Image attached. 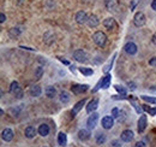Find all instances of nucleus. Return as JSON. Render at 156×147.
<instances>
[{
    "mask_svg": "<svg viewBox=\"0 0 156 147\" xmlns=\"http://www.w3.org/2000/svg\"><path fill=\"white\" fill-rule=\"evenodd\" d=\"M37 131H38V134L41 135V136H47L49 134V125H47V124H41L38 127V129H37Z\"/></svg>",
    "mask_w": 156,
    "mask_h": 147,
    "instance_id": "nucleus-19",
    "label": "nucleus"
},
{
    "mask_svg": "<svg viewBox=\"0 0 156 147\" xmlns=\"http://www.w3.org/2000/svg\"><path fill=\"white\" fill-rule=\"evenodd\" d=\"M151 9L154 11H156V0H153V3H151Z\"/></svg>",
    "mask_w": 156,
    "mask_h": 147,
    "instance_id": "nucleus-41",
    "label": "nucleus"
},
{
    "mask_svg": "<svg viewBox=\"0 0 156 147\" xmlns=\"http://www.w3.org/2000/svg\"><path fill=\"white\" fill-rule=\"evenodd\" d=\"M9 34H10V37H16V36H18L19 34H21V30H19L18 28H12Z\"/></svg>",
    "mask_w": 156,
    "mask_h": 147,
    "instance_id": "nucleus-31",
    "label": "nucleus"
},
{
    "mask_svg": "<svg viewBox=\"0 0 156 147\" xmlns=\"http://www.w3.org/2000/svg\"><path fill=\"white\" fill-rule=\"evenodd\" d=\"M78 70L80 74H83L84 76H91L94 74V70L90 68H78Z\"/></svg>",
    "mask_w": 156,
    "mask_h": 147,
    "instance_id": "nucleus-26",
    "label": "nucleus"
},
{
    "mask_svg": "<svg viewBox=\"0 0 156 147\" xmlns=\"http://www.w3.org/2000/svg\"><path fill=\"white\" fill-rule=\"evenodd\" d=\"M43 75V68L42 66H37L36 70H35V78L36 80H40Z\"/></svg>",
    "mask_w": 156,
    "mask_h": 147,
    "instance_id": "nucleus-27",
    "label": "nucleus"
},
{
    "mask_svg": "<svg viewBox=\"0 0 156 147\" xmlns=\"http://www.w3.org/2000/svg\"><path fill=\"white\" fill-rule=\"evenodd\" d=\"M30 95L34 97V98H37L41 95V93H42V89H41V87H40L38 84H34L30 87Z\"/></svg>",
    "mask_w": 156,
    "mask_h": 147,
    "instance_id": "nucleus-14",
    "label": "nucleus"
},
{
    "mask_svg": "<svg viewBox=\"0 0 156 147\" xmlns=\"http://www.w3.org/2000/svg\"><path fill=\"white\" fill-rule=\"evenodd\" d=\"M119 113H120V110H119L118 108H114V109L112 110V117H113V118H118Z\"/></svg>",
    "mask_w": 156,
    "mask_h": 147,
    "instance_id": "nucleus-34",
    "label": "nucleus"
},
{
    "mask_svg": "<svg viewBox=\"0 0 156 147\" xmlns=\"http://www.w3.org/2000/svg\"><path fill=\"white\" fill-rule=\"evenodd\" d=\"M78 137H79V140H88L90 137V131L88 130V129H80L79 131H78Z\"/></svg>",
    "mask_w": 156,
    "mask_h": 147,
    "instance_id": "nucleus-22",
    "label": "nucleus"
},
{
    "mask_svg": "<svg viewBox=\"0 0 156 147\" xmlns=\"http://www.w3.org/2000/svg\"><path fill=\"white\" fill-rule=\"evenodd\" d=\"M121 141H124V142H130L131 140L133 139V133H132V130H128V129H126V130H124L123 133H121Z\"/></svg>",
    "mask_w": 156,
    "mask_h": 147,
    "instance_id": "nucleus-12",
    "label": "nucleus"
},
{
    "mask_svg": "<svg viewBox=\"0 0 156 147\" xmlns=\"http://www.w3.org/2000/svg\"><path fill=\"white\" fill-rule=\"evenodd\" d=\"M123 145H121V141H119V140H113V141L111 142V147H121Z\"/></svg>",
    "mask_w": 156,
    "mask_h": 147,
    "instance_id": "nucleus-35",
    "label": "nucleus"
},
{
    "mask_svg": "<svg viewBox=\"0 0 156 147\" xmlns=\"http://www.w3.org/2000/svg\"><path fill=\"white\" fill-rule=\"evenodd\" d=\"M125 118H126V112H125L124 110H121L117 119H118V121H119V122H124V121H125Z\"/></svg>",
    "mask_w": 156,
    "mask_h": 147,
    "instance_id": "nucleus-33",
    "label": "nucleus"
},
{
    "mask_svg": "<svg viewBox=\"0 0 156 147\" xmlns=\"http://www.w3.org/2000/svg\"><path fill=\"white\" fill-rule=\"evenodd\" d=\"M96 142L99 145H102L106 142V135L105 134H97L96 135Z\"/></svg>",
    "mask_w": 156,
    "mask_h": 147,
    "instance_id": "nucleus-29",
    "label": "nucleus"
},
{
    "mask_svg": "<svg viewBox=\"0 0 156 147\" xmlns=\"http://www.w3.org/2000/svg\"><path fill=\"white\" fill-rule=\"evenodd\" d=\"M97 106H99V99H93L91 101H89V104H88V106H86V112L88 113L94 112L97 109Z\"/></svg>",
    "mask_w": 156,
    "mask_h": 147,
    "instance_id": "nucleus-16",
    "label": "nucleus"
},
{
    "mask_svg": "<svg viewBox=\"0 0 156 147\" xmlns=\"http://www.w3.org/2000/svg\"><path fill=\"white\" fill-rule=\"evenodd\" d=\"M88 15L84 12V11H79L77 12V15H76V22L78 24H84L85 22H88Z\"/></svg>",
    "mask_w": 156,
    "mask_h": 147,
    "instance_id": "nucleus-11",
    "label": "nucleus"
},
{
    "mask_svg": "<svg viewBox=\"0 0 156 147\" xmlns=\"http://www.w3.org/2000/svg\"><path fill=\"white\" fill-rule=\"evenodd\" d=\"M89 89V86L88 84H73L71 87V91L73 94H80V93H84Z\"/></svg>",
    "mask_w": 156,
    "mask_h": 147,
    "instance_id": "nucleus-7",
    "label": "nucleus"
},
{
    "mask_svg": "<svg viewBox=\"0 0 156 147\" xmlns=\"http://www.w3.org/2000/svg\"><path fill=\"white\" fill-rule=\"evenodd\" d=\"M114 88L117 89V91H118V92H119V93H120V94L123 95V97H125V95H126V89L124 88V87H121V86L115 84V86H114Z\"/></svg>",
    "mask_w": 156,
    "mask_h": 147,
    "instance_id": "nucleus-32",
    "label": "nucleus"
},
{
    "mask_svg": "<svg viewBox=\"0 0 156 147\" xmlns=\"http://www.w3.org/2000/svg\"><path fill=\"white\" fill-rule=\"evenodd\" d=\"M149 64H150V65H156V57H154L153 59H150V62H149Z\"/></svg>",
    "mask_w": 156,
    "mask_h": 147,
    "instance_id": "nucleus-40",
    "label": "nucleus"
},
{
    "mask_svg": "<svg viewBox=\"0 0 156 147\" xmlns=\"http://www.w3.org/2000/svg\"><path fill=\"white\" fill-rule=\"evenodd\" d=\"M147 128V116L142 115L138 119V133L140 134V133H143Z\"/></svg>",
    "mask_w": 156,
    "mask_h": 147,
    "instance_id": "nucleus-13",
    "label": "nucleus"
},
{
    "mask_svg": "<svg viewBox=\"0 0 156 147\" xmlns=\"http://www.w3.org/2000/svg\"><path fill=\"white\" fill-rule=\"evenodd\" d=\"M132 105L134 106V109H136V111H137V113H140V112H142V110H140V108H139V106H138L137 104H136L134 101H132Z\"/></svg>",
    "mask_w": 156,
    "mask_h": 147,
    "instance_id": "nucleus-38",
    "label": "nucleus"
},
{
    "mask_svg": "<svg viewBox=\"0 0 156 147\" xmlns=\"http://www.w3.org/2000/svg\"><path fill=\"white\" fill-rule=\"evenodd\" d=\"M84 105H85V99H83V100H80V101H78L76 105L73 106V109H72V111H71V115L74 117L80 110H82V108H83Z\"/></svg>",
    "mask_w": 156,
    "mask_h": 147,
    "instance_id": "nucleus-15",
    "label": "nucleus"
},
{
    "mask_svg": "<svg viewBox=\"0 0 156 147\" xmlns=\"http://www.w3.org/2000/svg\"><path fill=\"white\" fill-rule=\"evenodd\" d=\"M111 81H112V75L111 74H107L105 77H102L100 80V82L96 84V88H94V92L99 91L100 88H103V89H107L108 87L111 86Z\"/></svg>",
    "mask_w": 156,
    "mask_h": 147,
    "instance_id": "nucleus-1",
    "label": "nucleus"
},
{
    "mask_svg": "<svg viewBox=\"0 0 156 147\" xmlns=\"http://www.w3.org/2000/svg\"><path fill=\"white\" fill-rule=\"evenodd\" d=\"M70 70H71L72 72H74V71H76V66H74V65H71V66H70Z\"/></svg>",
    "mask_w": 156,
    "mask_h": 147,
    "instance_id": "nucleus-42",
    "label": "nucleus"
},
{
    "mask_svg": "<svg viewBox=\"0 0 156 147\" xmlns=\"http://www.w3.org/2000/svg\"><path fill=\"white\" fill-rule=\"evenodd\" d=\"M1 137H3L4 141L10 142L11 140L13 139V131H12V129H10V128L4 129V130H3V133H1Z\"/></svg>",
    "mask_w": 156,
    "mask_h": 147,
    "instance_id": "nucleus-10",
    "label": "nucleus"
},
{
    "mask_svg": "<svg viewBox=\"0 0 156 147\" xmlns=\"http://www.w3.org/2000/svg\"><path fill=\"white\" fill-rule=\"evenodd\" d=\"M127 86H128V88H130L131 91H134L136 88H137V86H136V83H133V82H128Z\"/></svg>",
    "mask_w": 156,
    "mask_h": 147,
    "instance_id": "nucleus-36",
    "label": "nucleus"
},
{
    "mask_svg": "<svg viewBox=\"0 0 156 147\" xmlns=\"http://www.w3.org/2000/svg\"><path fill=\"white\" fill-rule=\"evenodd\" d=\"M10 93L11 94H13L17 99H22L23 98V91L21 88V86H19V83L17 81H13L10 86Z\"/></svg>",
    "mask_w": 156,
    "mask_h": 147,
    "instance_id": "nucleus-3",
    "label": "nucleus"
},
{
    "mask_svg": "<svg viewBox=\"0 0 156 147\" xmlns=\"http://www.w3.org/2000/svg\"><path fill=\"white\" fill-rule=\"evenodd\" d=\"M93 40H94V42L96 44L97 46L103 47V46L106 45V42H107V36H106L105 33H102V31H96L93 35Z\"/></svg>",
    "mask_w": 156,
    "mask_h": 147,
    "instance_id": "nucleus-2",
    "label": "nucleus"
},
{
    "mask_svg": "<svg viewBox=\"0 0 156 147\" xmlns=\"http://www.w3.org/2000/svg\"><path fill=\"white\" fill-rule=\"evenodd\" d=\"M133 23L136 27H142L145 23V16L143 12H137L133 17Z\"/></svg>",
    "mask_w": 156,
    "mask_h": 147,
    "instance_id": "nucleus-5",
    "label": "nucleus"
},
{
    "mask_svg": "<svg viewBox=\"0 0 156 147\" xmlns=\"http://www.w3.org/2000/svg\"><path fill=\"white\" fill-rule=\"evenodd\" d=\"M97 122H99V113L93 112V115L89 116V118H88V121H86L88 129H94L95 127L97 125Z\"/></svg>",
    "mask_w": 156,
    "mask_h": 147,
    "instance_id": "nucleus-4",
    "label": "nucleus"
},
{
    "mask_svg": "<svg viewBox=\"0 0 156 147\" xmlns=\"http://www.w3.org/2000/svg\"><path fill=\"white\" fill-rule=\"evenodd\" d=\"M86 23H88V25H89L90 28H95V27L99 25L100 21H99V18L95 16V15H90L89 18H88V22Z\"/></svg>",
    "mask_w": 156,
    "mask_h": 147,
    "instance_id": "nucleus-18",
    "label": "nucleus"
},
{
    "mask_svg": "<svg viewBox=\"0 0 156 147\" xmlns=\"http://www.w3.org/2000/svg\"><path fill=\"white\" fill-rule=\"evenodd\" d=\"M21 48H24V50H29V51H34V48H30V47H23V46H21Z\"/></svg>",
    "mask_w": 156,
    "mask_h": 147,
    "instance_id": "nucleus-44",
    "label": "nucleus"
},
{
    "mask_svg": "<svg viewBox=\"0 0 156 147\" xmlns=\"http://www.w3.org/2000/svg\"><path fill=\"white\" fill-rule=\"evenodd\" d=\"M134 147H147V146H145V142H144V141H138L137 144L134 145Z\"/></svg>",
    "mask_w": 156,
    "mask_h": 147,
    "instance_id": "nucleus-37",
    "label": "nucleus"
},
{
    "mask_svg": "<svg viewBox=\"0 0 156 147\" xmlns=\"http://www.w3.org/2000/svg\"><path fill=\"white\" fill-rule=\"evenodd\" d=\"M143 110L147 111L148 113H150V116H155L156 115V108H149L148 105H143Z\"/></svg>",
    "mask_w": 156,
    "mask_h": 147,
    "instance_id": "nucleus-28",
    "label": "nucleus"
},
{
    "mask_svg": "<svg viewBox=\"0 0 156 147\" xmlns=\"http://www.w3.org/2000/svg\"><path fill=\"white\" fill-rule=\"evenodd\" d=\"M73 58L79 63H85L86 62V53L83 50H77L73 52Z\"/></svg>",
    "mask_w": 156,
    "mask_h": 147,
    "instance_id": "nucleus-6",
    "label": "nucleus"
},
{
    "mask_svg": "<svg viewBox=\"0 0 156 147\" xmlns=\"http://www.w3.org/2000/svg\"><path fill=\"white\" fill-rule=\"evenodd\" d=\"M137 46H136L134 42H127L125 46H124V51L127 53V54H130V56H133L137 53Z\"/></svg>",
    "mask_w": 156,
    "mask_h": 147,
    "instance_id": "nucleus-9",
    "label": "nucleus"
},
{
    "mask_svg": "<svg viewBox=\"0 0 156 147\" xmlns=\"http://www.w3.org/2000/svg\"><path fill=\"white\" fill-rule=\"evenodd\" d=\"M101 123H102V127L105 129H112V127L114 125V118L112 116H105L102 118V121H101Z\"/></svg>",
    "mask_w": 156,
    "mask_h": 147,
    "instance_id": "nucleus-8",
    "label": "nucleus"
},
{
    "mask_svg": "<svg viewBox=\"0 0 156 147\" xmlns=\"http://www.w3.org/2000/svg\"><path fill=\"white\" fill-rule=\"evenodd\" d=\"M45 94L48 97V98H54V97H55V94H57V89L54 88L53 86H48L45 89Z\"/></svg>",
    "mask_w": 156,
    "mask_h": 147,
    "instance_id": "nucleus-23",
    "label": "nucleus"
},
{
    "mask_svg": "<svg viewBox=\"0 0 156 147\" xmlns=\"http://www.w3.org/2000/svg\"><path fill=\"white\" fill-rule=\"evenodd\" d=\"M60 59V61H61L64 64H69V62H67V61H65V59H63V58H59Z\"/></svg>",
    "mask_w": 156,
    "mask_h": 147,
    "instance_id": "nucleus-43",
    "label": "nucleus"
},
{
    "mask_svg": "<svg viewBox=\"0 0 156 147\" xmlns=\"http://www.w3.org/2000/svg\"><path fill=\"white\" fill-rule=\"evenodd\" d=\"M153 41L156 44V35H154V40H153Z\"/></svg>",
    "mask_w": 156,
    "mask_h": 147,
    "instance_id": "nucleus-45",
    "label": "nucleus"
},
{
    "mask_svg": "<svg viewBox=\"0 0 156 147\" xmlns=\"http://www.w3.org/2000/svg\"><path fill=\"white\" fill-rule=\"evenodd\" d=\"M140 98L143 99L144 101H147V103H150V104H155V105H156V98H153V97H148V95H142Z\"/></svg>",
    "mask_w": 156,
    "mask_h": 147,
    "instance_id": "nucleus-30",
    "label": "nucleus"
},
{
    "mask_svg": "<svg viewBox=\"0 0 156 147\" xmlns=\"http://www.w3.org/2000/svg\"><path fill=\"white\" fill-rule=\"evenodd\" d=\"M117 57V53H114V56H113V58L111 59L109 62H108V64H106L105 66H103V72H106V74H108L109 72V70L112 69V66H113V63H114V58Z\"/></svg>",
    "mask_w": 156,
    "mask_h": 147,
    "instance_id": "nucleus-25",
    "label": "nucleus"
},
{
    "mask_svg": "<svg viewBox=\"0 0 156 147\" xmlns=\"http://www.w3.org/2000/svg\"><path fill=\"white\" fill-rule=\"evenodd\" d=\"M36 133H38L34 127H31V125H29V127H26L25 128V131H24V134H25V136L28 137V139H32V137H35L36 136Z\"/></svg>",
    "mask_w": 156,
    "mask_h": 147,
    "instance_id": "nucleus-17",
    "label": "nucleus"
},
{
    "mask_svg": "<svg viewBox=\"0 0 156 147\" xmlns=\"http://www.w3.org/2000/svg\"><path fill=\"white\" fill-rule=\"evenodd\" d=\"M103 25L106 27V28L108 29V30H112V29H114L115 28V21L113 18H106L105 21H103Z\"/></svg>",
    "mask_w": 156,
    "mask_h": 147,
    "instance_id": "nucleus-21",
    "label": "nucleus"
},
{
    "mask_svg": "<svg viewBox=\"0 0 156 147\" xmlns=\"http://www.w3.org/2000/svg\"><path fill=\"white\" fill-rule=\"evenodd\" d=\"M58 142H59L60 146H63V147L66 146V144H67V135L65 134L64 131H60L59 133V135H58Z\"/></svg>",
    "mask_w": 156,
    "mask_h": 147,
    "instance_id": "nucleus-20",
    "label": "nucleus"
},
{
    "mask_svg": "<svg viewBox=\"0 0 156 147\" xmlns=\"http://www.w3.org/2000/svg\"><path fill=\"white\" fill-rule=\"evenodd\" d=\"M59 99H60V101L64 103V104H67L70 101V94L67 92L63 91L61 93H60V95H59Z\"/></svg>",
    "mask_w": 156,
    "mask_h": 147,
    "instance_id": "nucleus-24",
    "label": "nucleus"
},
{
    "mask_svg": "<svg viewBox=\"0 0 156 147\" xmlns=\"http://www.w3.org/2000/svg\"><path fill=\"white\" fill-rule=\"evenodd\" d=\"M5 21H6V16H5V13H1V15H0V22L4 23Z\"/></svg>",
    "mask_w": 156,
    "mask_h": 147,
    "instance_id": "nucleus-39",
    "label": "nucleus"
}]
</instances>
